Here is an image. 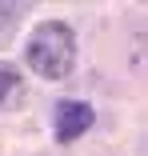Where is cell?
<instances>
[{
    "label": "cell",
    "instance_id": "6da1fadb",
    "mask_svg": "<svg viewBox=\"0 0 148 156\" xmlns=\"http://www.w3.org/2000/svg\"><path fill=\"white\" fill-rule=\"evenodd\" d=\"M24 60L28 68L44 80H64L72 68H76V32L64 24V20H44L32 28L28 36V48H24Z\"/></svg>",
    "mask_w": 148,
    "mask_h": 156
},
{
    "label": "cell",
    "instance_id": "7a4b0ae2",
    "mask_svg": "<svg viewBox=\"0 0 148 156\" xmlns=\"http://www.w3.org/2000/svg\"><path fill=\"white\" fill-rule=\"evenodd\" d=\"M92 120H96L92 104H84V100H60V104H56V116H52V132H56L60 144H72L76 136H84L88 128H92Z\"/></svg>",
    "mask_w": 148,
    "mask_h": 156
},
{
    "label": "cell",
    "instance_id": "3957f363",
    "mask_svg": "<svg viewBox=\"0 0 148 156\" xmlns=\"http://www.w3.org/2000/svg\"><path fill=\"white\" fill-rule=\"evenodd\" d=\"M24 96H28V84H24V72L16 68V64H0V112H12V108H20L24 104Z\"/></svg>",
    "mask_w": 148,
    "mask_h": 156
}]
</instances>
